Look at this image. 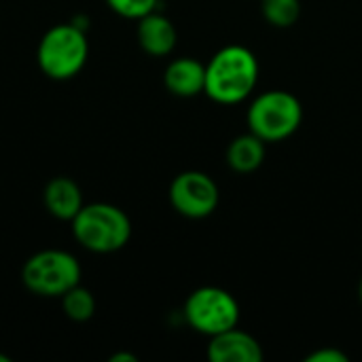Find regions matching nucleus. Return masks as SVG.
Wrapping results in <instances>:
<instances>
[{"label": "nucleus", "mask_w": 362, "mask_h": 362, "mask_svg": "<svg viewBox=\"0 0 362 362\" xmlns=\"http://www.w3.org/2000/svg\"><path fill=\"white\" fill-rule=\"evenodd\" d=\"M259 78V62L250 49L231 45L206 66V93L221 104H235L250 95Z\"/></svg>", "instance_id": "1"}, {"label": "nucleus", "mask_w": 362, "mask_h": 362, "mask_svg": "<svg viewBox=\"0 0 362 362\" xmlns=\"http://www.w3.org/2000/svg\"><path fill=\"white\" fill-rule=\"evenodd\" d=\"M72 231L78 244L91 252L121 250L132 238L127 214L112 204H85L72 218Z\"/></svg>", "instance_id": "2"}, {"label": "nucleus", "mask_w": 362, "mask_h": 362, "mask_svg": "<svg viewBox=\"0 0 362 362\" xmlns=\"http://www.w3.org/2000/svg\"><path fill=\"white\" fill-rule=\"evenodd\" d=\"M89 45L85 32L74 23H59L45 32L38 42V66L55 81L78 74L87 62Z\"/></svg>", "instance_id": "3"}, {"label": "nucleus", "mask_w": 362, "mask_h": 362, "mask_svg": "<svg viewBox=\"0 0 362 362\" xmlns=\"http://www.w3.org/2000/svg\"><path fill=\"white\" fill-rule=\"evenodd\" d=\"M21 280L34 295L62 297L78 284L81 265L66 250H40L25 261Z\"/></svg>", "instance_id": "4"}, {"label": "nucleus", "mask_w": 362, "mask_h": 362, "mask_svg": "<svg viewBox=\"0 0 362 362\" xmlns=\"http://www.w3.org/2000/svg\"><path fill=\"white\" fill-rule=\"evenodd\" d=\"M301 115V104L293 93L274 89L261 93L252 102L248 110V125L261 140L278 142L297 132Z\"/></svg>", "instance_id": "5"}, {"label": "nucleus", "mask_w": 362, "mask_h": 362, "mask_svg": "<svg viewBox=\"0 0 362 362\" xmlns=\"http://www.w3.org/2000/svg\"><path fill=\"white\" fill-rule=\"evenodd\" d=\"M185 316L195 331L214 337L238 325L240 308L227 291L216 286H204L191 293V297L187 299Z\"/></svg>", "instance_id": "6"}, {"label": "nucleus", "mask_w": 362, "mask_h": 362, "mask_svg": "<svg viewBox=\"0 0 362 362\" xmlns=\"http://www.w3.org/2000/svg\"><path fill=\"white\" fill-rule=\"evenodd\" d=\"M170 202L182 216L204 218L214 212L218 204V189L204 172H182L170 187Z\"/></svg>", "instance_id": "7"}, {"label": "nucleus", "mask_w": 362, "mask_h": 362, "mask_svg": "<svg viewBox=\"0 0 362 362\" xmlns=\"http://www.w3.org/2000/svg\"><path fill=\"white\" fill-rule=\"evenodd\" d=\"M208 358L212 362H259L263 361V350L252 335L233 327L212 337Z\"/></svg>", "instance_id": "8"}, {"label": "nucleus", "mask_w": 362, "mask_h": 362, "mask_svg": "<svg viewBox=\"0 0 362 362\" xmlns=\"http://www.w3.org/2000/svg\"><path fill=\"white\" fill-rule=\"evenodd\" d=\"M42 197H45V208L49 210V214H53L59 221H72L85 206L81 187L68 176H57L49 180Z\"/></svg>", "instance_id": "9"}, {"label": "nucleus", "mask_w": 362, "mask_h": 362, "mask_svg": "<svg viewBox=\"0 0 362 362\" xmlns=\"http://www.w3.org/2000/svg\"><path fill=\"white\" fill-rule=\"evenodd\" d=\"M165 87L180 98H193L206 89V66L197 59L180 57L165 68Z\"/></svg>", "instance_id": "10"}, {"label": "nucleus", "mask_w": 362, "mask_h": 362, "mask_svg": "<svg viewBox=\"0 0 362 362\" xmlns=\"http://www.w3.org/2000/svg\"><path fill=\"white\" fill-rule=\"evenodd\" d=\"M138 40H140V47L146 53H151V55H168L176 47V28L168 17L153 11V13L140 17Z\"/></svg>", "instance_id": "11"}, {"label": "nucleus", "mask_w": 362, "mask_h": 362, "mask_svg": "<svg viewBox=\"0 0 362 362\" xmlns=\"http://www.w3.org/2000/svg\"><path fill=\"white\" fill-rule=\"evenodd\" d=\"M265 140H261L257 134H248V136H238L229 148H227V161L235 172H255L263 159H265Z\"/></svg>", "instance_id": "12"}, {"label": "nucleus", "mask_w": 362, "mask_h": 362, "mask_svg": "<svg viewBox=\"0 0 362 362\" xmlns=\"http://www.w3.org/2000/svg\"><path fill=\"white\" fill-rule=\"evenodd\" d=\"M62 310L70 320L87 322L95 314V299H93L91 291L76 284L62 295Z\"/></svg>", "instance_id": "13"}, {"label": "nucleus", "mask_w": 362, "mask_h": 362, "mask_svg": "<svg viewBox=\"0 0 362 362\" xmlns=\"http://www.w3.org/2000/svg\"><path fill=\"white\" fill-rule=\"evenodd\" d=\"M261 11L265 19L276 28H288L299 19V0H261Z\"/></svg>", "instance_id": "14"}, {"label": "nucleus", "mask_w": 362, "mask_h": 362, "mask_svg": "<svg viewBox=\"0 0 362 362\" xmlns=\"http://www.w3.org/2000/svg\"><path fill=\"white\" fill-rule=\"evenodd\" d=\"M106 2L115 13L127 19H140L153 13L157 6V0H106Z\"/></svg>", "instance_id": "15"}, {"label": "nucleus", "mask_w": 362, "mask_h": 362, "mask_svg": "<svg viewBox=\"0 0 362 362\" xmlns=\"http://www.w3.org/2000/svg\"><path fill=\"white\" fill-rule=\"evenodd\" d=\"M310 362H348V356L339 350H318L308 356Z\"/></svg>", "instance_id": "16"}, {"label": "nucleus", "mask_w": 362, "mask_h": 362, "mask_svg": "<svg viewBox=\"0 0 362 362\" xmlns=\"http://www.w3.org/2000/svg\"><path fill=\"white\" fill-rule=\"evenodd\" d=\"M110 361H112V362H121V361L136 362V356H132V354H115V356H112Z\"/></svg>", "instance_id": "17"}, {"label": "nucleus", "mask_w": 362, "mask_h": 362, "mask_svg": "<svg viewBox=\"0 0 362 362\" xmlns=\"http://www.w3.org/2000/svg\"><path fill=\"white\" fill-rule=\"evenodd\" d=\"M0 362H8V358H6L4 354H0Z\"/></svg>", "instance_id": "18"}, {"label": "nucleus", "mask_w": 362, "mask_h": 362, "mask_svg": "<svg viewBox=\"0 0 362 362\" xmlns=\"http://www.w3.org/2000/svg\"><path fill=\"white\" fill-rule=\"evenodd\" d=\"M358 295H361V301H362V280H361V286H358Z\"/></svg>", "instance_id": "19"}]
</instances>
